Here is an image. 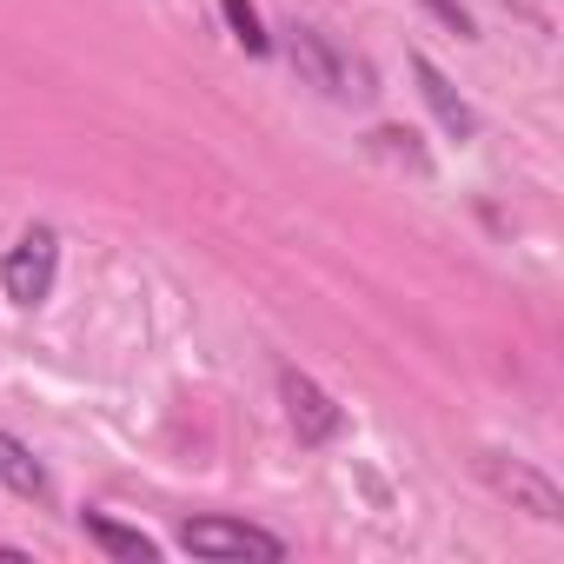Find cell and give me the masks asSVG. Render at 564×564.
I'll list each match as a JSON object with an SVG mask.
<instances>
[{
  "label": "cell",
  "instance_id": "1",
  "mask_svg": "<svg viewBox=\"0 0 564 564\" xmlns=\"http://www.w3.org/2000/svg\"><path fill=\"white\" fill-rule=\"evenodd\" d=\"M180 544L193 557H252V564H279V557H286V538H272L259 524H239V518H186Z\"/></svg>",
  "mask_w": 564,
  "mask_h": 564
},
{
  "label": "cell",
  "instance_id": "2",
  "mask_svg": "<svg viewBox=\"0 0 564 564\" xmlns=\"http://www.w3.org/2000/svg\"><path fill=\"white\" fill-rule=\"evenodd\" d=\"M54 272H61V239H54V226H34V232H21V246L8 259H0V286H8L14 306H41L54 293Z\"/></svg>",
  "mask_w": 564,
  "mask_h": 564
},
{
  "label": "cell",
  "instance_id": "3",
  "mask_svg": "<svg viewBox=\"0 0 564 564\" xmlns=\"http://www.w3.org/2000/svg\"><path fill=\"white\" fill-rule=\"evenodd\" d=\"M478 471L491 478V491H498V498H511V511H531L538 524H564V491H557L538 465L505 458V452H485V458H478Z\"/></svg>",
  "mask_w": 564,
  "mask_h": 564
},
{
  "label": "cell",
  "instance_id": "4",
  "mask_svg": "<svg viewBox=\"0 0 564 564\" xmlns=\"http://www.w3.org/2000/svg\"><path fill=\"white\" fill-rule=\"evenodd\" d=\"M279 399H286V419H293V432H300V445H333L339 432H346V412L306 379V372H279Z\"/></svg>",
  "mask_w": 564,
  "mask_h": 564
},
{
  "label": "cell",
  "instance_id": "5",
  "mask_svg": "<svg viewBox=\"0 0 564 564\" xmlns=\"http://www.w3.org/2000/svg\"><path fill=\"white\" fill-rule=\"evenodd\" d=\"M293 67H300L319 94H366V67H346L319 28H293Z\"/></svg>",
  "mask_w": 564,
  "mask_h": 564
},
{
  "label": "cell",
  "instance_id": "6",
  "mask_svg": "<svg viewBox=\"0 0 564 564\" xmlns=\"http://www.w3.org/2000/svg\"><path fill=\"white\" fill-rule=\"evenodd\" d=\"M412 80H419V94L432 100V113H438V127H445L452 140H471V133H478L471 107H465V100L452 94V80H445V74H438V67H432L425 54H412Z\"/></svg>",
  "mask_w": 564,
  "mask_h": 564
},
{
  "label": "cell",
  "instance_id": "7",
  "mask_svg": "<svg viewBox=\"0 0 564 564\" xmlns=\"http://www.w3.org/2000/svg\"><path fill=\"white\" fill-rule=\"evenodd\" d=\"M0 485H8L14 498H34V505H47L54 498V485H47V465L14 438V432H0Z\"/></svg>",
  "mask_w": 564,
  "mask_h": 564
},
{
  "label": "cell",
  "instance_id": "8",
  "mask_svg": "<svg viewBox=\"0 0 564 564\" xmlns=\"http://www.w3.org/2000/svg\"><path fill=\"white\" fill-rule=\"evenodd\" d=\"M80 531H87L107 557H127V564H153V557H160V544H153L147 531H127V524H113L107 511H80Z\"/></svg>",
  "mask_w": 564,
  "mask_h": 564
},
{
  "label": "cell",
  "instance_id": "9",
  "mask_svg": "<svg viewBox=\"0 0 564 564\" xmlns=\"http://www.w3.org/2000/svg\"><path fill=\"white\" fill-rule=\"evenodd\" d=\"M226 8V28H232V41L246 47V54H272V41H265V28H259V8L252 0H219Z\"/></svg>",
  "mask_w": 564,
  "mask_h": 564
},
{
  "label": "cell",
  "instance_id": "10",
  "mask_svg": "<svg viewBox=\"0 0 564 564\" xmlns=\"http://www.w3.org/2000/svg\"><path fill=\"white\" fill-rule=\"evenodd\" d=\"M372 147H379V153H392V160H405L412 173H425V147H419V133H412V127H379V133H372Z\"/></svg>",
  "mask_w": 564,
  "mask_h": 564
},
{
  "label": "cell",
  "instance_id": "11",
  "mask_svg": "<svg viewBox=\"0 0 564 564\" xmlns=\"http://www.w3.org/2000/svg\"><path fill=\"white\" fill-rule=\"evenodd\" d=\"M425 8H432V14H438V21H445L452 34H458V41H471V34H478V28H471V14L458 8V0H425Z\"/></svg>",
  "mask_w": 564,
  "mask_h": 564
}]
</instances>
